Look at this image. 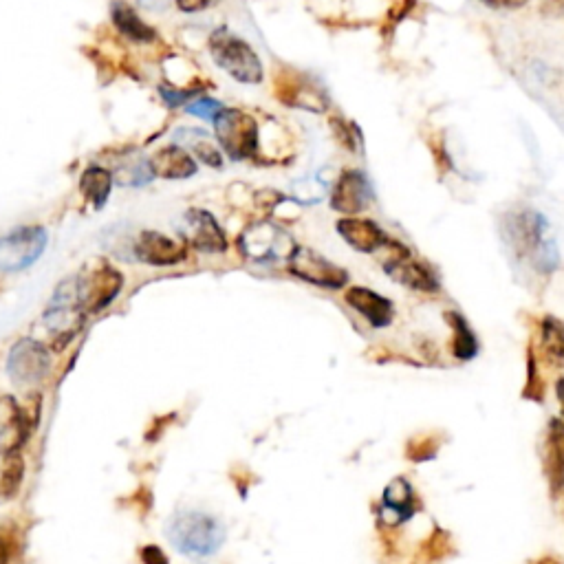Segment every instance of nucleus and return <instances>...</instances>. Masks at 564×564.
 <instances>
[{
    "mask_svg": "<svg viewBox=\"0 0 564 564\" xmlns=\"http://www.w3.org/2000/svg\"><path fill=\"white\" fill-rule=\"evenodd\" d=\"M16 556V540L7 534L5 527H0V564H12Z\"/></svg>",
    "mask_w": 564,
    "mask_h": 564,
    "instance_id": "473e14b6",
    "label": "nucleus"
},
{
    "mask_svg": "<svg viewBox=\"0 0 564 564\" xmlns=\"http://www.w3.org/2000/svg\"><path fill=\"white\" fill-rule=\"evenodd\" d=\"M135 256L141 260V263L168 267L186 260L188 247L183 243L172 241V238L159 232H141L135 241Z\"/></svg>",
    "mask_w": 564,
    "mask_h": 564,
    "instance_id": "dca6fc26",
    "label": "nucleus"
},
{
    "mask_svg": "<svg viewBox=\"0 0 564 564\" xmlns=\"http://www.w3.org/2000/svg\"><path fill=\"white\" fill-rule=\"evenodd\" d=\"M166 536L172 547L190 558L201 560L219 553L225 542V527L219 518L188 509V512H179L170 518Z\"/></svg>",
    "mask_w": 564,
    "mask_h": 564,
    "instance_id": "f03ea898",
    "label": "nucleus"
},
{
    "mask_svg": "<svg viewBox=\"0 0 564 564\" xmlns=\"http://www.w3.org/2000/svg\"><path fill=\"white\" fill-rule=\"evenodd\" d=\"M111 18H113L115 27L122 31L128 40L137 42V45H148V42L155 40V29L146 25L128 3H113Z\"/></svg>",
    "mask_w": 564,
    "mask_h": 564,
    "instance_id": "4be33fe9",
    "label": "nucleus"
},
{
    "mask_svg": "<svg viewBox=\"0 0 564 564\" xmlns=\"http://www.w3.org/2000/svg\"><path fill=\"white\" fill-rule=\"evenodd\" d=\"M527 390H525V397L527 399H534V401H542V379L538 375V368H536V357L534 353L529 351V357H527Z\"/></svg>",
    "mask_w": 564,
    "mask_h": 564,
    "instance_id": "7c9ffc66",
    "label": "nucleus"
},
{
    "mask_svg": "<svg viewBox=\"0 0 564 564\" xmlns=\"http://www.w3.org/2000/svg\"><path fill=\"white\" fill-rule=\"evenodd\" d=\"M150 170L161 179H190L197 175V161L186 153V148L166 146L150 157Z\"/></svg>",
    "mask_w": 564,
    "mask_h": 564,
    "instance_id": "412c9836",
    "label": "nucleus"
},
{
    "mask_svg": "<svg viewBox=\"0 0 564 564\" xmlns=\"http://www.w3.org/2000/svg\"><path fill=\"white\" fill-rule=\"evenodd\" d=\"M210 53L219 67L230 73L236 82L258 84L263 80V62L258 53L243 38L234 36L230 29H216L210 36Z\"/></svg>",
    "mask_w": 564,
    "mask_h": 564,
    "instance_id": "20e7f679",
    "label": "nucleus"
},
{
    "mask_svg": "<svg viewBox=\"0 0 564 564\" xmlns=\"http://www.w3.org/2000/svg\"><path fill=\"white\" fill-rule=\"evenodd\" d=\"M505 238L514 252L525 258L538 274H551L560 263L558 245L553 241L549 223L536 210H520L505 221Z\"/></svg>",
    "mask_w": 564,
    "mask_h": 564,
    "instance_id": "f257e3e1",
    "label": "nucleus"
},
{
    "mask_svg": "<svg viewBox=\"0 0 564 564\" xmlns=\"http://www.w3.org/2000/svg\"><path fill=\"white\" fill-rule=\"evenodd\" d=\"M483 3L487 7H494V9H514V7L525 5L527 0H483Z\"/></svg>",
    "mask_w": 564,
    "mask_h": 564,
    "instance_id": "c9c22d12",
    "label": "nucleus"
},
{
    "mask_svg": "<svg viewBox=\"0 0 564 564\" xmlns=\"http://www.w3.org/2000/svg\"><path fill=\"white\" fill-rule=\"evenodd\" d=\"M241 252L256 260V263H265V260L276 258H289L296 245L291 241V236L282 230L280 225L269 221H258L247 227V230L238 238Z\"/></svg>",
    "mask_w": 564,
    "mask_h": 564,
    "instance_id": "0eeeda50",
    "label": "nucleus"
},
{
    "mask_svg": "<svg viewBox=\"0 0 564 564\" xmlns=\"http://www.w3.org/2000/svg\"><path fill=\"white\" fill-rule=\"evenodd\" d=\"M23 452L0 454V501H12L25 481Z\"/></svg>",
    "mask_w": 564,
    "mask_h": 564,
    "instance_id": "b1692460",
    "label": "nucleus"
},
{
    "mask_svg": "<svg viewBox=\"0 0 564 564\" xmlns=\"http://www.w3.org/2000/svg\"><path fill=\"white\" fill-rule=\"evenodd\" d=\"M294 192H296V199L302 203H318L324 194H327V186H324V183L318 179H302V181H296Z\"/></svg>",
    "mask_w": 564,
    "mask_h": 564,
    "instance_id": "c756f323",
    "label": "nucleus"
},
{
    "mask_svg": "<svg viewBox=\"0 0 564 564\" xmlns=\"http://www.w3.org/2000/svg\"><path fill=\"white\" fill-rule=\"evenodd\" d=\"M446 320H448V324L452 327V333H454V338H452L454 357H459V360H463V362L472 360V357L479 353V340H476V335L470 329V324L465 322V318L457 311H448Z\"/></svg>",
    "mask_w": 564,
    "mask_h": 564,
    "instance_id": "bb28decb",
    "label": "nucleus"
},
{
    "mask_svg": "<svg viewBox=\"0 0 564 564\" xmlns=\"http://www.w3.org/2000/svg\"><path fill=\"white\" fill-rule=\"evenodd\" d=\"M80 190L84 199L89 201L95 210H102L108 197H111L113 172L100 166H89L80 177Z\"/></svg>",
    "mask_w": 564,
    "mask_h": 564,
    "instance_id": "5701e85b",
    "label": "nucleus"
},
{
    "mask_svg": "<svg viewBox=\"0 0 564 564\" xmlns=\"http://www.w3.org/2000/svg\"><path fill=\"white\" fill-rule=\"evenodd\" d=\"M289 260V271L294 276L311 282V285H318L324 289H342L349 280V274L338 265H333L331 260L320 256L318 252H313L309 247L296 245L294 252L287 258Z\"/></svg>",
    "mask_w": 564,
    "mask_h": 564,
    "instance_id": "9d476101",
    "label": "nucleus"
},
{
    "mask_svg": "<svg viewBox=\"0 0 564 564\" xmlns=\"http://www.w3.org/2000/svg\"><path fill=\"white\" fill-rule=\"evenodd\" d=\"M36 421L29 410L18 404L12 395H0V454L20 452L29 439Z\"/></svg>",
    "mask_w": 564,
    "mask_h": 564,
    "instance_id": "9b49d317",
    "label": "nucleus"
},
{
    "mask_svg": "<svg viewBox=\"0 0 564 564\" xmlns=\"http://www.w3.org/2000/svg\"><path fill=\"white\" fill-rule=\"evenodd\" d=\"M141 560H144L146 564H168V558L164 556V551H161L155 545L141 549Z\"/></svg>",
    "mask_w": 564,
    "mask_h": 564,
    "instance_id": "f704fd0d",
    "label": "nucleus"
},
{
    "mask_svg": "<svg viewBox=\"0 0 564 564\" xmlns=\"http://www.w3.org/2000/svg\"><path fill=\"white\" fill-rule=\"evenodd\" d=\"M338 232L355 252L362 254H373L388 243V236L382 232V227L371 219H353V216H349V219L338 221Z\"/></svg>",
    "mask_w": 564,
    "mask_h": 564,
    "instance_id": "6ab92c4d",
    "label": "nucleus"
},
{
    "mask_svg": "<svg viewBox=\"0 0 564 564\" xmlns=\"http://www.w3.org/2000/svg\"><path fill=\"white\" fill-rule=\"evenodd\" d=\"M159 93L164 95L168 106H186L194 95H199L197 89H175V86H161Z\"/></svg>",
    "mask_w": 564,
    "mask_h": 564,
    "instance_id": "2f4dec72",
    "label": "nucleus"
},
{
    "mask_svg": "<svg viewBox=\"0 0 564 564\" xmlns=\"http://www.w3.org/2000/svg\"><path fill=\"white\" fill-rule=\"evenodd\" d=\"M177 141H181L183 148L192 150L194 157H199L205 166L210 168H223V155L221 150L216 148L210 137L197 128H186L179 130V135H175Z\"/></svg>",
    "mask_w": 564,
    "mask_h": 564,
    "instance_id": "a878e982",
    "label": "nucleus"
},
{
    "mask_svg": "<svg viewBox=\"0 0 564 564\" xmlns=\"http://www.w3.org/2000/svg\"><path fill=\"white\" fill-rule=\"evenodd\" d=\"M388 258L384 260L386 274L393 276L401 285H406L421 294H435L439 291V280L432 271L419 263L417 258H412L404 245H399L388 238Z\"/></svg>",
    "mask_w": 564,
    "mask_h": 564,
    "instance_id": "1a4fd4ad",
    "label": "nucleus"
},
{
    "mask_svg": "<svg viewBox=\"0 0 564 564\" xmlns=\"http://www.w3.org/2000/svg\"><path fill=\"white\" fill-rule=\"evenodd\" d=\"M540 351L551 366L564 368V322L551 316L540 322Z\"/></svg>",
    "mask_w": 564,
    "mask_h": 564,
    "instance_id": "393cba45",
    "label": "nucleus"
},
{
    "mask_svg": "<svg viewBox=\"0 0 564 564\" xmlns=\"http://www.w3.org/2000/svg\"><path fill=\"white\" fill-rule=\"evenodd\" d=\"M223 104L219 100H212V97H197L192 104L186 106V111L194 117H201V119H208V122L214 124V119L219 117V113L223 111Z\"/></svg>",
    "mask_w": 564,
    "mask_h": 564,
    "instance_id": "c85d7f7f",
    "label": "nucleus"
},
{
    "mask_svg": "<svg viewBox=\"0 0 564 564\" xmlns=\"http://www.w3.org/2000/svg\"><path fill=\"white\" fill-rule=\"evenodd\" d=\"M124 278L113 267L97 269L91 278H82V305L86 313H100L119 296Z\"/></svg>",
    "mask_w": 564,
    "mask_h": 564,
    "instance_id": "2eb2a0df",
    "label": "nucleus"
},
{
    "mask_svg": "<svg viewBox=\"0 0 564 564\" xmlns=\"http://www.w3.org/2000/svg\"><path fill=\"white\" fill-rule=\"evenodd\" d=\"M51 371V357L45 344L36 340H18L7 357V373L16 386H38Z\"/></svg>",
    "mask_w": 564,
    "mask_h": 564,
    "instance_id": "6e6552de",
    "label": "nucleus"
},
{
    "mask_svg": "<svg viewBox=\"0 0 564 564\" xmlns=\"http://www.w3.org/2000/svg\"><path fill=\"white\" fill-rule=\"evenodd\" d=\"M84 313L86 311L82 305V278L73 276L60 282L45 316H42L56 349H64V346L80 333Z\"/></svg>",
    "mask_w": 564,
    "mask_h": 564,
    "instance_id": "7ed1b4c3",
    "label": "nucleus"
},
{
    "mask_svg": "<svg viewBox=\"0 0 564 564\" xmlns=\"http://www.w3.org/2000/svg\"><path fill=\"white\" fill-rule=\"evenodd\" d=\"M47 243L45 227L38 225L18 227V230L0 236V271L16 274V271L31 267L45 252Z\"/></svg>",
    "mask_w": 564,
    "mask_h": 564,
    "instance_id": "423d86ee",
    "label": "nucleus"
},
{
    "mask_svg": "<svg viewBox=\"0 0 564 564\" xmlns=\"http://www.w3.org/2000/svg\"><path fill=\"white\" fill-rule=\"evenodd\" d=\"M278 95L280 100L296 106V108H305V111L311 113H322L327 111V95H324L318 86H313L309 80H298V78H280L278 80Z\"/></svg>",
    "mask_w": 564,
    "mask_h": 564,
    "instance_id": "aec40b11",
    "label": "nucleus"
},
{
    "mask_svg": "<svg viewBox=\"0 0 564 564\" xmlns=\"http://www.w3.org/2000/svg\"><path fill=\"white\" fill-rule=\"evenodd\" d=\"M153 170H150V159L144 157H128L119 164L117 172H113V179H117L122 186H144L153 179Z\"/></svg>",
    "mask_w": 564,
    "mask_h": 564,
    "instance_id": "cd10ccee",
    "label": "nucleus"
},
{
    "mask_svg": "<svg viewBox=\"0 0 564 564\" xmlns=\"http://www.w3.org/2000/svg\"><path fill=\"white\" fill-rule=\"evenodd\" d=\"M216 139L227 157L234 161L252 159L258 153V122L254 115L238 108H223L214 119Z\"/></svg>",
    "mask_w": 564,
    "mask_h": 564,
    "instance_id": "39448f33",
    "label": "nucleus"
},
{
    "mask_svg": "<svg viewBox=\"0 0 564 564\" xmlns=\"http://www.w3.org/2000/svg\"><path fill=\"white\" fill-rule=\"evenodd\" d=\"M545 476L553 496L564 492V421L551 419L545 437Z\"/></svg>",
    "mask_w": 564,
    "mask_h": 564,
    "instance_id": "a211bd4d",
    "label": "nucleus"
},
{
    "mask_svg": "<svg viewBox=\"0 0 564 564\" xmlns=\"http://www.w3.org/2000/svg\"><path fill=\"white\" fill-rule=\"evenodd\" d=\"M373 201V188L360 170H344L331 192V208L342 214H357Z\"/></svg>",
    "mask_w": 564,
    "mask_h": 564,
    "instance_id": "ddd939ff",
    "label": "nucleus"
},
{
    "mask_svg": "<svg viewBox=\"0 0 564 564\" xmlns=\"http://www.w3.org/2000/svg\"><path fill=\"white\" fill-rule=\"evenodd\" d=\"M556 393H558V401H560V408H562V415H564V377L558 379Z\"/></svg>",
    "mask_w": 564,
    "mask_h": 564,
    "instance_id": "e433bc0d",
    "label": "nucleus"
},
{
    "mask_svg": "<svg viewBox=\"0 0 564 564\" xmlns=\"http://www.w3.org/2000/svg\"><path fill=\"white\" fill-rule=\"evenodd\" d=\"M421 509L419 498L412 490V485L397 476V479L390 481L384 490L382 496V512H379V518L386 527H399L404 525L406 520H410Z\"/></svg>",
    "mask_w": 564,
    "mask_h": 564,
    "instance_id": "4468645a",
    "label": "nucleus"
},
{
    "mask_svg": "<svg viewBox=\"0 0 564 564\" xmlns=\"http://www.w3.org/2000/svg\"><path fill=\"white\" fill-rule=\"evenodd\" d=\"M344 298L349 302V307H353L360 316H364L375 329H384L393 322L395 316L393 302L384 296H379L377 291H371L366 287H351L346 291Z\"/></svg>",
    "mask_w": 564,
    "mask_h": 564,
    "instance_id": "f3484780",
    "label": "nucleus"
},
{
    "mask_svg": "<svg viewBox=\"0 0 564 564\" xmlns=\"http://www.w3.org/2000/svg\"><path fill=\"white\" fill-rule=\"evenodd\" d=\"M183 238L203 254H221L227 249L223 227L205 210H188L183 219Z\"/></svg>",
    "mask_w": 564,
    "mask_h": 564,
    "instance_id": "f8f14e48",
    "label": "nucleus"
},
{
    "mask_svg": "<svg viewBox=\"0 0 564 564\" xmlns=\"http://www.w3.org/2000/svg\"><path fill=\"white\" fill-rule=\"evenodd\" d=\"M214 3H216V0H177L179 9H181V12H186V14L203 12V9H208Z\"/></svg>",
    "mask_w": 564,
    "mask_h": 564,
    "instance_id": "72a5a7b5",
    "label": "nucleus"
}]
</instances>
